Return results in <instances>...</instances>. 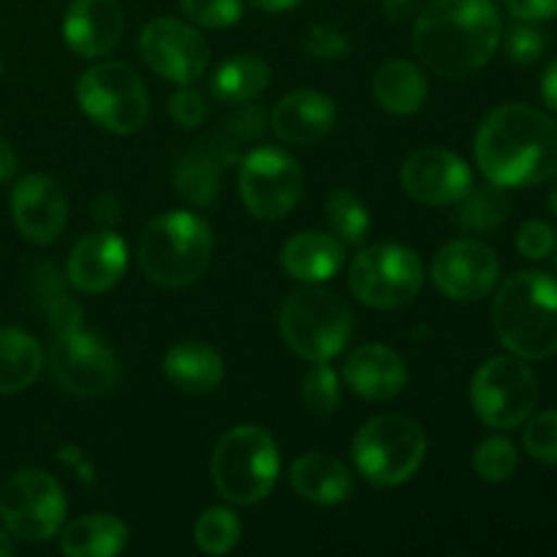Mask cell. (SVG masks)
I'll use <instances>...</instances> for the list:
<instances>
[{
  "label": "cell",
  "instance_id": "6da1fadb",
  "mask_svg": "<svg viewBox=\"0 0 557 557\" xmlns=\"http://www.w3.org/2000/svg\"><path fill=\"white\" fill-rule=\"evenodd\" d=\"M476 166L500 188H531L557 174V125L528 103H506L482 120Z\"/></svg>",
  "mask_w": 557,
  "mask_h": 557
},
{
  "label": "cell",
  "instance_id": "7a4b0ae2",
  "mask_svg": "<svg viewBox=\"0 0 557 557\" xmlns=\"http://www.w3.org/2000/svg\"><path fill=\"white\" fill-rule=\"evenodd\" d=\"M504 36L493 0H433L413 25V52L433 74L466 79L490 63Z\"/></svg>",
  "mask_w": 557,
  "mask_h": 557
},
{
  "label": "cell",
  "instance_id": "3957f363",
  "mask_svg": "<svg viewBox=\"0 0 557 557\" xmlns=\"http://www.w3.org/2000/svg\"><path fill=\"white\" fill-rule=\"evenodd\" d=\"M500 346L525 362L557 354V277L539 270L511 275L493 299Z\"/></svg>",
  "mask_w": 557,
  "mask_h": 557
},
{
  "label": "cell",
  "instance_id": "277c9868",
  "mask_svg": "<svg viewBox=\"0 0 557 557\" xmlns=\"http://www.w3.org/2000/svg\"><path fill=\"white\" fill-rule=\"evenodd\" d=\"M215 237L205 218L194 212H166L147 223L139 239V267L163 288H185L199 281L212 261Z\"/></svg>",
  "mask_w": 557,
  "mask_h": 557
},
{
  "label": "cell",
  "instance_id": "5b68a950",
  "mask_svg": "<svg viewBox=\"0 0 557 557\" xmlns=\"http://www.w3.org/2000/svg\"><path fill=\"white\" fill-rule=\"evenodd\" d=\"M212 484L234 506L261 504L281 476V451L264 428L243 424L218 441L210 462Z\"/></svg>",
  "mask_w": 557,
  "mask_h": 557
},
{
  "label": "cell",
  "instance_id": "8992f818",
  "mask_svg": "<svg viewBox=\"0 0 557 557\" xmlns=\"http://www.w3.org/2000/svg\"><path fill=\"white\" fill-rule=\"evenodd\" d=\"M281 335L305 362H330L354 335V313L343 297L321 283L297 288L281 308Z\"/></svg>",
  "mask_w": 557,
  "mask_h": 557
},
{
  "label": "cell",
  "instance_id": "52a82bcc",
  "mask_svg": "<svg viewBox=\"0 0 557 557\" xmlns=\"http://www.w3.org/2000/svg\"><path fill=\"white\" fill-rule=\"evenodd\" d=\"M354 466L375 487H397L422 468L428 435L406 413H384L364 424L351 446Z\"/></svg>",
  "mask_w": 557,
  "mask_h": 557
},
{
  "label": "cell",
  "instance_id": "ba28073f",
  "mask_svg": "<svg viewBox=\"0 0 557 557\" xmlns=\"http://www.w3.org/2000/svg\"><path fill=\"white\" fill-rule=\"evenodd\" d=\"M76 101L92 123L112 134H136L150 117L145 82L120 60L90 65L76 82Z\"/></svg>",
  "mask_w": 557,
  "mask_h": 557
},
{
  "label": "cell",
  "instance_id": "9c48e42d",
  "mask_svg": "<svg viewBox=\"0 0 557 557\" xmlns=\"http://www.w3.org/2000/svg\"><path fill=\"white\" fill-rule=\"evenodd\" d=\"M539 403L536 373L515 354L490 357L471 381V406L493 430H515L528 422Z\"/></svg>",
  "mask_w": 557,
  "mask_h": 557
},
{
  "label": "cell",
  "instance_id": "30bf717a",
  "mask_svg": "<svg viewBox=\"0 0 557 557\" xmlns=\"http://www.w3.org/2000/svg\"><path fill=\"white\" fill-rule=\"evenodd\" d=\"M424 283V264L417 250L384 243L359 250L348 267V288L362 305L395 310L411 302Z\"/></svg>",
  "mask_w": 557,
  "mask_h": 557
},
{
  "label": "cell",
  "instance_id": "8fae6325",
  "mask_svg": "<svg viewBox=\"0 0 557 557\" xmlns=\"http://www.w3.org/2000/svg\"><path fill=\"white\" fill-rule=\"evenodd\" d=\"M0 520L20 542H47L65 520L63 487L49 471L22 468L0 493Z\"/></svg>",
  "mask_w": 557,
  "mask_h": 557
},
{
  "label": "cell",
  "instance_id": "7c38bea8",
  "mask_svg": "<svg viewBox=\"0 0 557 557\" xmlns=\"http://www.w3.org/2000/svg\"><path fill=\"white\" fill-rule=\"evenodd\" d=\"M302 169L277 147H256L239 163V194L253 218L281 221L302 199Z\"/></svg>",
  "mask_w": 557,
  "mask_h": 557
},
{
  "label": "cell",
  "instance_id": "4fadbf2b",
  "mask_svg": "<svg viewBox=\"0 0 557 557\" xmlns=\"http://www.w3.org/2000/svg\"><path fill=\"white\" fill-rule=\"evenodd\" d=\"M49 368L65 392L79 397L107 395L120 381V364L112 346L82 326L65 335H54Z\"/></svg>",
  "mask_w": 557,
  "mask_h": 557
},
{
  "label": "cell",
  "instance_id": "5bb4252c",
  "mask_svg": "<svg viewBox=\"0 0 557 557\" xmlns=\"http://www.w3.org/2000/svg\"><path fill=\"white\" fill-rule=\"evenodd\" d=\"M139 52L147 69L177 85H194L210 65V47L194 25L180 20H152L139 36Z\"/></svg>",
  "mask_w": 557,
  "mask_h": 557
},
{
  "label": "cell",
  "instance_id": "9a60e30c",
  "mask_svg": "<svg viewBox=\"0 0 557 557\" xmlns=\"http://www.w3.org/2000/svg\"><path fill=\"white\" fill-rule=\"evenodd\" d=\"M430 272L446 299L476 302L498 286L500 261L495 250L479 239H451L435 253Z\"/></svg>",
  "mask_w": 557,
  "mask_h": 557
},
{
  "label": "cell",
  "instance_id": "2e32d148",
  "mask_svg": "<svg viewBox=\"0 0 557 557\" xmlns=\"http://www.w3.org/2000/svg\"><path fill=\"white\" fill-rule=\"evenodd\" d=\"M403 188L419 205L451 207L473 188L471 166L441 147H424L403 163Z\"/></svg>",
  "mask_w": 557,
  "mask_h": 557
},
{
  "label": "cell",
  "instance_id": "e0dca14e",
  "mask_svg": "<svg viewBox=\"0 0 557 557\" xmlns=\"http://www.w3.org/2000/svg\"><path fill=\"white\" fill-rule=\"evenodd\" d=\"M239 161V147L221 131L196 141L183 152L172 174V185L188 205L212 207L221 194V180L228 166Z\"/></svg>",
  "mask_w": 557,
  "mask_h": 557
},
{
  "label": "cell",
  "instance_id": "ac0fdd59",
  "mask_svg": "<svg viewBox=\"0 0 557 557\" xmlns=\"http://www.w3.org/2000/svg\"><path fill=\"white\" fill-rule=\"evenodd\" d=\"M11 218L25 239L49 245L69 223V199L47 174H27L11 190Z\"/></svg>",
  "mask_w": 557,
  "mask_h": 557
},
{
  "label": "cell",
  "instance_id": "d6986e66",
  "mask_svg": "<svg viewBox=\"0 0 557 557\" xmlns=\"http://www.w3.org/2000/svg\"><path fill=\"white\" fill-rule=\"evenodd\" d=\"M128 267V245L112 228H98L71 248L69 283L82 294H103L120 283Z\"/></svg>",
  "mask_w": 557,
  "mask_h": 557
},
{
  "label": "cell",
  "instance_id": "ffe728a7",
  "mask_svg": "<svg viewBox=\"0 0 557 557\" xmlns=\"http://www.w3.org/2000/svg\"><path fill=\"white\" fill-rule=\"evenodd\" d=\"M125 16L117 0H74L65 11V44L79 58L92 60L112 52L123 36Z\"/></svg>",
  "mask_w": 557,
  "mask_h": 557
},
{
  "label": "cell",
  "instance_id": "44dd1931",
  "mask_svg": "<svg viewBox=\"0 0 557 557\" xmlns=\"http://www.w3.org/2000/svg\"><path fill=\"white\" fill-rule=\"evenodd\" d=\"M343 379L354 395L370 403H384L406 389L408 368L395 348L364 343L348 354L343 364Z\"/></svg>",
  "mask_w": 557,
  "mask_h": 557
},
{
  "label": "cell",
  "instance_id": "7402d4cb",
  "mask_svg": "<svg viewBox=\"0 0 557 557\" xmlns=\"http://www.w3.org/2000/svg\"><path fill=\"white\" fill-rule=\"evenodd\" d=\"M270 125L286 145H319L335 128V103L315 90H294L275 103Z\"/></svg>",
  "mask_w": 557,
  "mask_h": 557
},
{
  "label": "cell",
  "instance_id": "603a6c76",
  "mask_svg": "<svg viewBox=\"0 0 557 557\" xmlns=\"http://www.w3.org/2000/svg\"><path fill=\"white\" fill-rule=\"evenodd\" d=\"M161 368L163 379L185 395H210L226 375L221 354L199 341H183L169 348Z\"/></svg>",
  "mask_w": 557,
  "mask_h": 557
},
{
  "label": "cell",
  "instance_id": "cb8c5ba5",
  "mask_svg": "<svg viewBox=\"0 0 557 557\" xmlns=\"http://www.w3.org/2000/svg\"><path fill=\"white\" fill-rule=\"evenodd\" d=\"M283 270L299 283H326L341 272L343 243L324 232H302L283 245Z\"/></svg>",
  "mask_w": 557,
  "mask_h": 557
},
{
  "label": "cell",
  "instance_id": "d4e9b609",
  "mask_svg": "<svg viewBox=\"0 0 557 557\" xmlns=\"http://www.w3.org/2000/svg\"><path fill=\"white\" fill-rule=\"evenodd\" d=\"M288 479H292V487L310 504L335 506L348 500V495L354 493L351 471L337 457L321 455V451H310L294 460Z\"/></svg>",
  "mask_w": 557,
  "mask_h": 557
},
{
  "label": "cell",
  "instance_id": "484cf974",
  "mask_svg": "<svg viewBox=\"0 0 557 557\" xmlns=\"http://www.w3.org/2000/svg\"><path fill=\"white\" fill-rule=\"evenodd\" d=\"M128 544V525L114 515H87L60 533V549L69 557H112Z\"/></svg>",
  "mask_w": 557,
  "mask_h": 557
},
{
  "label": "cell",
  "instance_id": "4316f807",
  "mask_svg": "<svg viewBox=\"0 0 557 557\" xmlns=\"http://www.w3.org/2000/svg\"><path fill=\"white\" fill-rule=\"evenodd\" d=\"M373 96L392 114H413L428 101V76L411 60H389L373 76Z\"/></svg>",
  "mask_w": 557,
  "mask_h": 557
},
{
  "label": "cell",
  "instance_id": "83f0119b",
  "mask_svg": "<svg viewBox=\"0 0 557 557\" xmlns=\"http://www.w3.org/2000/svg\"><path fill=\"white\" fill-rule=\"evenodd\" d=\"M44 368V351L25 330H0V395L25 392Z\"/></svg>",
  "mask_w": 557,
  "mask_h": 557
},
{
  "label": "cell",
  "instance_id": "f1b7e54d",
  "mask_svg": "<svg viewBox=\"0 0 557 557\" xmlns=\"http://www.w3.org/2000/svg\"><path fill=\"white\" fill-rule=\"evenodd\" d=\"M267 85H270V65L259 54H234L226 63L218 65L210 79L215 101L232 103V107L259 98Z\"/></svg>",
  "mask_w": 557,
  "mask_h": 557
},
{
  "label": "cell",
  "instance_id": "f546056e",
  "mask_svg": "<svg viewBox=\"0 0 557 557\" xmlns=\"http://www.w3.org/2000/svg\"><path fill=\"white\" fill-rule=\"evenodd\" d=\"M511 212V201L500 185L490 183L482 188H471L457 201V226L471 234H493L506 223Z\"/></svg>",
  "mask_w": 557,
  "mask_h": 557
},
{
  "label": "cell",
  "instance_id": "4dcf8cb0",
  "mask_svg": "<svg viewBox=\"0 0 557 557\" xmlns=\"http://www.w3.org/2000/svg\"><path fill=\"white\" fill-rule=\"evenodd\" d=\"M326 221L341 243L362 245L370 232L368 205L346 188H335L326 196Z\"/></svg>",
  "mask_w": 557,
  "mask_h": 557
},
{
  "label": "cell",
  "instance_id": "1f68e13d",
  "mask_svg": "<svg viewBox=\"0 0 557 557\" xmlns=\"http://www.w3.org/2000/svg\"><path fill=\"white\" fill-rule=\"evenodd\" d=\"M243 536V525H239L237 515L221 506H212L199 515L194 525L196 547L205 555H228L239 544Z\"/></svg>",
  "mask_w": 557,
  "mask_h": 557
},
{
  "label": "cell",
  "instance_id": "d6a6232c",
  "mask_svg": "<svg viewBox=\"0 0 557 557\" xmlns=\"http://www.w3.org/2000/svg\"><path fill=\"white\" fill-rule=\"evenodd\" d=\"M473 473L484 482H509L517 473V466H520V455H517V446L511 444L509 438H500V435H493V438L482 441L476 446L471 457Z\"/></svg>",
  "mask_w": 557,
  "mask_h": 557
},
{
  "label": "cell",
  "instance_id": "836d02e7",
  "mask_svg": "<svg viewBox=\"0 0 557 557\" xmlns=\"http://www.w3.org/2000/svg\"><path fill=\"white\" fill-rule=\"evenodd\" d=\"M302 403L315 417H330L341 406V379L326 362H313L302 379Z\"/></svg>",
  "mask_w": 557,
  "mask_h": 557
},
{
  "label": "cell",
  "instance_id": "e575fe53",
  "mask_svg": "<svg viewBox=\"0 0 557 557\" xmlns=\"http://www.w3.org/2000/svg\"><path fill=\"white\" fill-rule=\"evenodd\" d=\"M180 9L194 25L223 30L243 20V0H180Z\"/></svg>",
  "mask_w": 557,
  "mask_h": 557
},
{
  "label": "cell",
  "instance_id": "d590c367",
  "mask_svg": "<svg viewBox=\"0 0 557 557\" xmlns=\"http://www.w3.org/2000/svg\"><path fill=\"white\" fill-rule=\"evenodd\" d=\"M522 446L533 460L544 466H557V411H544L539 417H528L522 430Z\"/></svg>",
  "mask_w": 557,
  "mask_h": 557
},
{
  "label": "cell",
  "instance_id": "8d00e7d4",
  "mask_svg": "<svg viewBox=\"0 0 557 557\" xmlns=\"http://www.w3.org/2000/svg\"><path fill=\"white\" fill-rule=\"evenodd\" d=\"M267 123H270V117L264 114V109L250 107L248 101V103H239L237 112H234L232 117H226V123L221 125V134L239 147V145H248V141L261 139L267 131Z\"/></svg>",
  "mask_w": 557,
  "mask_h": 557
},
{
  "label": "cell",
  "instance_id": "74e56055",
  "mask_svg": "<svg viewBox=\"0 0 557 557\" xmlns=\"http://www.w3.org/2000/svg\"><path fill=\"white\" fill-rule=\"evenodd\" d=\"M544 49H547V38L533 22H522V25H515L506 33V52L517 65L539 63Z\"/></svg>",
  "mask_w": 557,
  "mask_h": 557
},
{
  "label": "cell",
  "instance_id": "f35d334b",
  "mask_svg": "<svg viewBox=\"0 0 557 557\" xmlns=\"http://www.w3.org/2000/svg\"><path fill=\"white\" fill-rule=\"evenodd\" d=\"M305 52L315 60H346L351 54V41L332 25H313L305 38Z\"/></svg>",
  "mask_w": 557,
  "mask_h": 557
},
{
  "label": "cell",
  "instance_id": "ab89813d",
  "mask_svg": "<svg viewBox=\"0 0 557 557\" xmlns=\"http://www.w3.org/2000/svg\"><path fill=\"white\" fill-rule=\"evenodd\" d=\"M555 228L544 221H528L522 223L520 232H517V250L531 261L547 259L555 250Z\"/></svg>",
  "mask_w": 557,
  "mask_h": 557
},
{
  "label": "cell",
  "instance_id": "60d3db41",
  "mask_svg": "<svg viewBox=\"0 0 557 557\" xmlns=\"http://www.w3.org/2000/svg\"><path fill=\"white\" fill-rule=\"evenodd\" d=\"M169 114H172V120L180 128H196L207 117L205 96L190 85H180V90L169 101Z\"/></svg>",
  "mask_w": 557,
  "mask_h": 557
},
{
  "label": "cell",
  "instance_id": "b9f144b4",
  "mask_svg": "<svg viewBox=\"0 0 557 557\" xmlns=\"http://www.w3.org/2000/svg\"><path fill=\"white\" fill-rule=\"evenodd\" d=\"M47 315H49V326H52L54 335H65V332L79 330L82 319H85L79 302H76L74 297H69V294H65L63 299H58L54 305H49Z\"/></svg>",
  "mask_w": 557,
  "mask_h": 557
},
{
  "label": "cell",
  "instance_id": "7bdbcfd3",
  "mask_svg": "<svg viewBox=\"0 0 557 557\" xmlns=\"http://www.w3.org/2000/svg\"><path fill=\"white\" fill-rule=\"evenodd\" d=\"M506 11L520 22H544L557 16V0H504Z\"/></svg>",
  "mask_w": 557,
  "mask_h": 557
},
{
  "label": "cell",
  "instance_id": "ee69618b",
  "mask_svg": "<svg viewBox=\"0 0 557 557\" xmlns=\"http://www.w3.org/2000/svg\"><path fill=\"white\" fill-rule=\"evenodd\" d=\"M58 460H63L65 466L74 471V476L79 479L82 484H87V487H96L98 476H96V466H92V460L87 457V451L82 449V446H63V449L58 451Z\"/></svg>",
  "mask_w": 557,
  "mask_h": 557
},
{
  "label": "cell",
  "instance_id": "f6af8a7d",
  "mask_svg": "<svg viewBox=\"0 0 557 557\" xmlns=\"http://www.w3.org/2000/svg\"><path fill=\"white\" fill-rule=\"evenodd\" d=\"M92 218H96L103 228H112L114 223L120 221L117 199H114V196H98V199L92 201Z\"/></svg>",
  "mask_w": 557,
  "mask_h": 557
},
{
  "label": "cell",
  "instance_id": "bcb514c9",
  "mask_svg": "<svg viewBox=\"0 0 557 557\" xmlns=\"http://www.w3.org/2000/svg\"><path fill=\"white\" fill-rule=\"evenodd\" d=\"M419 9H422V0H381V11L395 22L419 14Z\"/></svg>",
  "mask_w": 557,
  "mask_h": 557
},
{
  "label": "cell",
  "instance_id": "7dc6e473",
  "mask_svg": "<svg viewBox=\"0 0 557 557\" xmlns=\"http://www.w3.org/2000/svg\"><path fill=\"white\" fill-rule=\"evenodd\" d=\"M542 98L553 112H557V60L544 71V79H542Z\"/></svg>",
  "mask_w": 557,
  "mask_h": 557
},
{
  "label": "cell",
  "instance_id": "c3c4849f",
  "mask_svg": "<svg viewBox=\"0 0 557 557\" xmlns=\"http://www.w3.org/2000/svg\"><path fill=\"white\" fill-rule=\"evenodd\" d=\"M16 172V156L11 150V145L5 139H0V183L14 177Z\"/></svg>",
  "mask_w": 557,
  "mask_h": 557
},
{
  "label": "cell",
  "instance_id": "681fc988",
  "mask_svg": "<svg viewBox=\"0 0 557 557\" xmlns=\"http://www.w3.org/2000/svg\"><path fill=\"white\" fill-rule=\"evenodd\" d=\"M250 3H253L256 9L267 11V14H281V11L297 9L302 0H250Z\"/></svg>",
  "mask_w": 557,
  "mask_h": 557
},
{
  "label": "cell",
  "instance_id": "f907efd6",
  "mask_svg": "<svg viewBox=\"0 0 557 557\" xmlns=\"http://www.w3.org/2000/svg\"><path fill=\"white\" fill-rule=\"evenodd\" d=\"M14 553V544H11V539L5 536V531L3 528H0V557H5V555H11Z\"/></svg>",
  "mask_w": 557,
  "mask_h": 557
},
{
  "label": "cell",
  "instance_id": "816d5d0a",
  "mask_svg": "<svg viewBox=\"0 0 557 557\" xmlns=\"http://www.w3.org/2000/svg\"><path fill=\"white\" fill-rule=\"evenodd\" d=\"M549 207H553V212L557 215V174H555L553 188H549Z\"/></svg>",
  "mask_w": 557,
  "mask_h": 557
},
{
  "label": "cell",
  "instance_id": "f5cc1de1",
  "mask_svg": "<svg viewBox=\"0 0 557 557\" xmlns=\"http://www.w3.org/2000/svg\"><path fill=\"white\" fill-rule=\"evenodd\" d=\"M555 270H557V245H555Z\"/></svg>",
  "mask_w": 557,
  "mask_h": 557
},
{
  "label": "cell",
  "instance_id": "db71d44e",
  "mask_svg": "<svg viewBox=\"0 0 557 557\" xmlns=\"http://www.w3.org/2000/svg\"><path fill=\"white\" fill-rule=\"evenodd\" d=\"M0 69H3V65H0Z\"/></svg>",
  "mask_w": 557,
  "mask_h": 557
}]
</instances>
